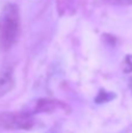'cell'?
Returning <instances> with one entry per match:
<instances>
[{
	"instance_id": "2",
	"label": "cell",
	"mask_w": 132,
	"mask_h": 133,
	"mask_svg": "<svg viewBox=\"0 0 132 133\" xmlns=\"http://www.w3.org/2000/svg\"><path fill=\"white\" fill-rule=\"evenodd\" d=\"M36 125L33 113L22 110L20 112H0V127L5 130H32Z\"/></svg>"
},
{
	"instance_id": "9",
	"label": "cell",
	"mask_w": 132,
	"mask_h": 133,
	"mask_svg": "<svg viewBox=\"0 0 132 133\" xmlns=\"http://www.w3.org/2000/svg\"><path fill=\"white\" fill-rule=\"evenodd\" d=\"M131 88H132V84H131Z\"/></svg>"
},
{
	"instance_id": "7",
	"label": "cell",
	"mask_w": 132,
	"mask_h": 133,
	"mask_svg": "<svg viewBox=\"0 0 132 133\" xmlns=\"http://www.w3.org/2000/svg\"><path fill=\"white\" fill-rule=\"evenodd\" d=\"M118 133H132V125H129V126L125 127L123 131H121V132H118Z\"/></svg>"
},
{
	"instance_id": "3",
	"label": "cell",
	"mask_w": 132,
	"mask_h": 133,
	"mask_svg": "<svg viewBox=\"0 0 132 133\" xmlns=\"http://www.w3.org/2000/svg\"><path fill=\"white\" fill-rule=\"evenodd\" d=\"M67 108L68 106L60 101H55V99H50V98H40L34 103L33 108H29L26 111H28L29 113H33V115H36V113H43V112L50 113L53 111L57 110V109L65 110Z\"/></svg>"
},
{
	"instance_id": "8",
	"label": "cell",
	"mask_w": 132,
	"mask_h": 133,
	"mask_svg": "<svg viewBox=\"0 0 132 133\" xmlns=\"http://www.w3.org/2000/svg\"><path fill=\"white\" fill-rule=\"evenodd\" d=\"M115 2H119V4H132V0H115Z\"/></svg>"
},
{
	"instance_id": "5",
	"label": "cell",
	"mask_w": 132,
	"mask_h": 133,
	"mask_svg": "<svg viewBox=\"0 0 132 133\" xmlns=\"http://www.w3.org/2000/svg\"><path fill=\"white\" fill-rule=\"evenodd\" d=\"M116 98V94L115 92H109L104 89H101L98 91L97 96L95 97V103L96 104H104L108 102H111Z\"/></svg>"
},
{
	"instance_id": "4",
	"label": "cell",
	"mask_w": 132,
	"mask_h": 133,
	"mask_svg": "<svg viewBox=\"0 0 132 133\" xmlns=\"http://www.w3.org/2000/svg\"><path fill=\"white\" fill-rule=\"evenodd\" d=\"M15 87L14 68L12 65H4L0 69V98L6 96Z\"/></svg>"
},
{
	"instance_id": "1",
	"label": "cell",
	"mask_w": 132,
	"mask_h": 133,
	"mask_svg": "<svg viewBox=\"0 0 132 133\" xmlns=\"http://www.w3.org/2000/svg\"><path fill=\"white\" fill-rule=\"evenodd\" d=\"M20 34V13L15 4H6L0 13V50L7 51Z\"/></svg>"
},
{
	"instance_id": "6",
	"label": "cell",
	"mask_w": 132,
	"mask_h": 133,
	"mask_svg": "<svg viewBox=\"0 0 132 133\" xmlns=\"http://www.w3.org/2000/svg\"><path fill=\"white\" fill-rule=\"evenodd\" d=\"M123 71L125 74L132 72V54H129L124 57L123 61Z\"/></svg>"
}]
</instances>
